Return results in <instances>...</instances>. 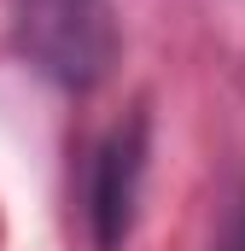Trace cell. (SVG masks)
Instances as JSON below:
<instances>
[{
	"label": "cell",
	"mask_w": 245,
	"mask_h": 251,
	"mask_svg": "<svg viewBox=\"0 0 245 251\" xmlns=\"http://www.w3.org/2000/svg\"><path fill=\"white\" fill-rule=\"evenodd\" d=\"M12 53L59 94H94L122 53L117 0H6Z\"/></svg>",
	"instance_id": "6da1fadb"
},
{
	"label": "cell",
	"mask_w": 245,
	"mask_h": 251,
	"mask_svg": "<svg viewBox=\"0 0 245 251\" xmlns=\"http://www.w3.org/2000/svg\"><path fill=\"white\" fill-rule=\"evenodd\" d=\"M146 170H152V100L140 94L88 146V164H82V222H88L94 251H122L134 240Z\"/></svg>",
	"instance_id": "7a4b0ae2"
},
{
	"label": "cell",
	"mask_w": 245,
	"mask_h": 251,
	"mask_svg": "<svg viewBox=\"0 0 245 251\" xmlns=\"http://www.w3.org/2000/svg\"><path fill=\"white\" fill-rule=\"evenodd\" d=\"M210 251H245V176H234L228 193H222V222H216Z\"/></svg>",
	"instance_id": "3957f363"
}]
</instances>
